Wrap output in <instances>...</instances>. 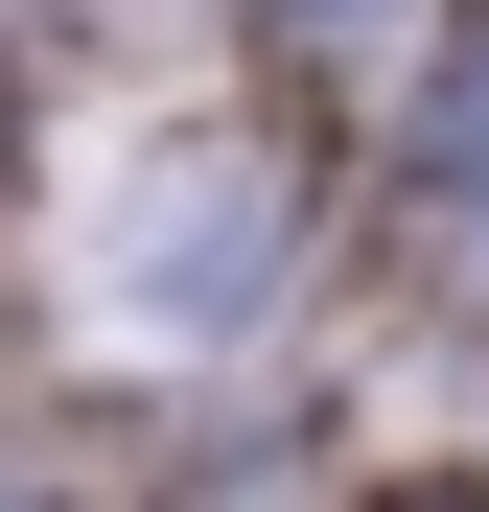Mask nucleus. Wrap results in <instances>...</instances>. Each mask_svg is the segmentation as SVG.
<instances>
[{"mask_svg": "<svg viewBox=\"0 0 489 512\" xmlns=\"http://www.w3.org/2000/svg\"><path fill=\"white\" fill-rule=\"evenodd\" d=\"M257 24H303V47H350V24H396V0H257Z\"/></svg>", "mask_w": 489, "mask_h": 512, "instance_id": "obj_3", "label": "nucleus"}, {"mask_svg": "<svg viewBox=\"0 0 489 512\" xmlns=\"http://www.w3.org/2000/svg\"><path fill=\"white\" fill-rule=\"evenodd\" d=\"M0 512H24V489H0Z\"/></svg>", "mask_w": 489, "mask_h": 512, "instance_id": "obj_4", "label": "nucleus"}, {"mask_svg": "<svg viewBox=\"0 0 489 512\" xmlns=\"http://www.w3.org/2000/svg\"><path fill=\"white\" fill-rule=\"evenodd\" d=\"M443 163H489V47H466V70H443Z\"/></svg>", "mask_w": 489, "mask_h": 512, "instance_id": "obj_2", "label": "nucleus"}, {"mask_svg": "<svg viewBox=\"0 0 489 512\" xmlns=\"http://www.w3.org/2000/svg\"><path fill=\"white\" fill-rule=\"evenodd\" d=\"M257 280H280V163H257V140L117 163V210H94V303H117V326H233Z\"/></svg>", "mask_w": 489, "mask_h": 512, "instance_id": "obj_1", "label": "nucleus"}]
</instances>
